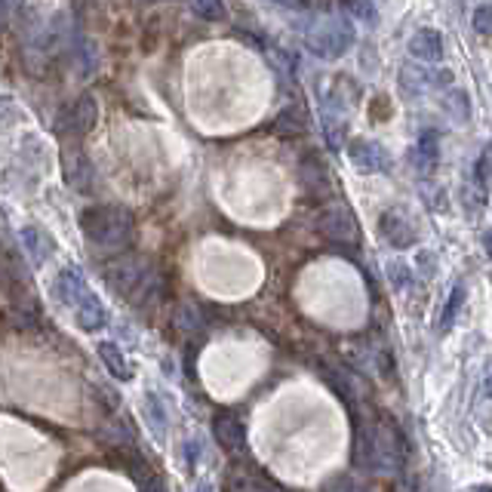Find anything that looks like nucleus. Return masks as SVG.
<instances>
[{"label": "nucleus", "instance_id": "f257e3e1", "mask_svg": "<svg viewBox=\"0 0 492 492\" xmlns=\"http://www.w3.org/2000/svg\"><path fill=\"white\" fill-rule=\"evenodd\" d=\"M308 44L323 59H335V55H342L344 49L354 44V28H351V22H344V19H323L308 34Z\"/></svg>", "mask_w": 492, "mask_h": 492}, {"label": "nucleus", "instance_id": "f03ea898", "mask_svg": "<svg viewBox=\"0 0 492 492\" xmlns=\"http://www.w3.org/2000/svg\"><path fill=\"white\" fill-rule=\"evenodd\" d=\"M400 83H403L406 93L416 96L431 87H449V83H453V72H449V68H428L425 62H421V65H403Z\"/></svg>", "mask_w": 492, "mask_h": 492}, {"label": "nucleus", "instance_id": "7ed1b4c3", "mask_svg": "<svg viewBox=\"0 0 492 492\" xmlns=\"http://www.w3.org/2000/svg\"><path fill=\"white\" fill-rule=\"evenodd\" d=\"M348 157L351 164L357 166V173H388L391 157L378 142H367V139H357V142L348 145Z\"/></svg>", "mask_w": 492, "mask_h": 492}, {"label": "nucleus", "instance_id": "20e7f679", "mask_svg": "<svg viewBox=\"0 0 492 492\" xmlns=\"http://www.w3.org/2000/svg\"><path fill=\"white\" fill-rule=\"evenodd\" d=\"M213 434L216 440L222 443L228 453H241L246 446V428H243V419L231 410H219L213 419Z\"/></svg>", "mask_w": 492, "mask_h": 492}, {"label": "nucleus", "instance_id": "39448f33", "mask_svg": "<svg viewBox=\"0 0 492 492\" xmlns=\"http://www.w3.org/2000/svg\"><path fill=\"white\" fill-rule=\"evenodd\" d=\"M382 234L388 237V243L397 246V250H406V246L416 243V228H412V222L406 219L403 213H397V209H388V213L382 216Z\"/></svg>", "mask_w": 492, "mask_h": 492}, {"label": "nucleus", "instance_id": "423d86ee", "mask_svg": "<svg viewBox=\"0 0 492 492\" xmlns=\"http://www.w3.org/2000/svg\"><path fill=\"white\" fill-rule=\"evenodd\" d=\"M410 53L416 55L419 62L431 65V62L443 59V34L434 31V28H419L410 38Z\"/></svg>", "mask_w": 492, "mask_h": 492}, {"label": "nucleus", "instance_id": "0eeeda50", "mask_svg": "<svg viewBox=\"0 0 492 492\" xmlns=\"http://www.w3.org/2000/svg\"><path fill=\"white\" fill-rule=\"evenodd\" d=\"M142 419L148 421L154 437L157 440L166 437V431H170V416H166L164 400H160L154 391H145V397H142Z\"/></svg>", "mask_w": 492, "mask_h": 492}, {"label": "nucleus", "instance_id": "6e6552de", "mask_svg": "<svg viewBox=\"0 0 492 492\" xmlns=\"http://www.w3.org/2000/svg\"><path fill=\"white\" fill-rule=\"evenodd\" d=\"M320 228H323V234L333 237V241H354L357 237V222L348 209H333V213H327L320 219Z\"/></svg>", "mask_w": 492, "mask_h": 492}, {"label": "nucleus", "instance_id": "1a4fd4ad", "mask_svg": "<svg viewBox=\"0 0 492 492\" xmlns=\"http://www.w3.org/2000/svg\"><path fill=\"white\" fill-rule=\"evenodd\" d=\"M437 157H440L437 132H425V136L419 139L416 151H412V164H416V170L421 175H428V173H434V166H437Z\"/></svg>", "mask_w": 492, "mask_h": 492}, {"label": "nucleus", "instance_id": "9d476101", "mask_svg": "<svg viewBox=\"0 0 492 492\" xmlns=\"http://www.w3.org/2000/svg\"><path fill=\"white\" fill-rule=\"evenodd\" d=\"M98 357H102V363L111 369V376H117L121 382H130V378H132L130 363H126L123 351L117 348L115 342H98Z\"/></svg>", "mask_w": 492, "mask_h": 492}, {"label": "nucleus", "instance_id": "9b49d317", "mask_svg": "<svg viewBox=\"0 0 492 492\" xmlns=\"http://www.w3.org/2000/svg\"><path fill=\"white\" fill-rule=\"evenodd\" d=\"M74 305H77V320H81L83 329H98V327H105V308H102V301H98L96 295H87V293H83L81 299L74 301Z\"/></svg>", "mask_w": 492, "mask_h": 492}, {"label": "nucleus", "instance_id": "f8f14e48", "mask_svg": "<svg viewBox=\"0 0 492 492\" xmlns=\"http://www.w3.org/2000/svg\"><path fill=\"white\" fill-rule=\"evenodd\" d=\"M443 111H446L449 117H453L455 123H468V117H471V102H468V96L462 93V89H446V96H443Z\"/></svg>", "mask_w": 492, "mask_h": 492}, {"label": "nucleus", "instance_id": "ddd939ff", "mask_svg": "<svg viewBox=\"0 0 492 492\" xmlns=\"http://www.w3.org/2000/svg\"><path fill=\"white\" fill-rule=\"evenodd\" d=\"M462 305H465V286L455 284L453 293H449V299H446V305H443V314H440V329H443V333H446V329H453V323H455V318H459V311H462Z\"/></svg>", "mask_w": 492, "mask_h": 492}, {"label": "nucleus", "instance_id": "4468645a", "mask_svg": "<svg viewBox=\"0 0 492 492\" xmlns=\"http://www.w3.org/2000/svg\"><path fill=\"white\" fill-rule=\"evenodd\" d=\"M231 492H284V489L274 487L268 480H259V477H243V480H234Z\"/></svg>", "mask_w": 492, "mask_h": 492}, {"label": "nucleus", "instance_id": "2eb2a0df", "mask_svg": "<svg viewBox=\"0 0 492 492\" xmlns=\"http://www.w3.org/2000/svg\"><path fill=\"white\" fill-rule=\"evenodd\" d=\"M200 455H203V440L200 437L185 440V449H182V462H185L188 471H197V465H200Z\"/></svg>", "mask_w": 492, "mask_h": 492}, {"label": "nucleus", "instance_id": "dca6fc26", "mask_svg": "<svg viewBox=\"0 0 492 492\" xmlns=\"http://www.w3.org/2000/svg\"><path fill=\"white\" fill-rule=\"evenodd\" d=\"M474 28L480 34H487V38H492V4H483L474 10Z\"/></svg>", "mask_w": 492, "mask_h": 492}, {"label": "nucleus", "instance_id": "f3484780", "mask_svg": "<svg viewBox=\"0 0 492 492\" xmlns=\"http://www.w3.org/2000/svg\"><path fill=\"white\" fill-rule=\"evenodd\" d=\"M388 280L394 286H397V290H406V286H410V268H406L403 262H391L388 265Z\"/></svg>", "mask_w": 492, "mask_h": 492}, {"label": "nucleus", "instance_id": "a211bd4d", "mask_svg": "<svg viewBox=\"0 0 492 492\" xmlns=\"http://www.w3.org/2000/svg\"><path fill=\"white\" fill-rule=\"evenodd\" d=\"M489 157H492V154L487 151L480 160H477V170H474L477 185H480V194H487V188H489Z\"/></svg>", "mask_w": 492, "mask_h": 492}, {"label": "nucleus", "instance_id": "6ab92c4d", "mask_svg": "<svg viewBox=\"0 0 492 492\" xmlns=\"http://www.w3.org/2000/svg\"><path fill=\"white\" fill-rule=\"evenodd\" d=\"M139 492H170V489H166V483L160 480V477L145 474V477H139Z\"/></svg>", "mask_w": 492, "mask_h": 492}, {"label": "nucleus", "instance_id": "aec40b11", "mask_svg": "<svg viewBox=\"0 0 492 492\" xmlns=\"http://www.w3.org/2000/svg\"><path fill=\"white\" fill-rule=\"evenodd\" d=\"M354 13L363 19V22H369V25H376V19H378V13H376V6L369 4V0H357V6H354Z\"/></svg>", "mask_w": 492, "mask_h": 492}, {"label": "nucleus", "instance_id": "412c9836", "mask_svg": "<svg viewBox=\"0 0 492 492\" xmlns=\"http://www.w3.org/2000/svg\"><path fill=\"white\" fill-rule=\"evenodd\" d=\"M483 397H492V363L487 369V378H483Z\"/></svg>", "mask_w": 492, "mask_h": 492}, {"label": "nucleus", "instance_id": "4be33fe9", "mask_svg": "<svg viewBox=\"0 0 492 492\" xmlns=\"http://www.w3.org/2000/svg\"><path fill=\"white\" fill-rule=\"evenodd\" d=\"M483 246H487V252L492 256V231H487V234H483Z\"/></svg>", "mask_w": 492, "mask_h": 492}, {"label": "nucleus", "instance_id": "5701e85b", "mask_svg": "<svg viewBox=\"0 0 492 492\" xmlns=\"http://www.w3.org/2000/svg\"><path fill=\"white\" fill-rule=\"evenodd\" d=\"M191 492H216L213 487H209V483H200V487H194Z\"/></svg>", "mask_w": 492, "mask_h": 492}, {"label": "nucleus", "instance_id": "b1692460", "mask_svg": "<svg viewBox=\"0 0 492 492\" xmlns=\"http://www.w3.org/2000/svg\"><path fill=\"white\" fill-rule=\"evenodd\" d=\"M344 492H369V489H363V487H354V483H348V489Z\"/></svg>", "mask_w": 492, "mask_h": 492}, {"label": "nucleus", "instance_id": "393cba45", "mask_svg": "<svg viewBox=\"0 0 492 492\" xmlns=\"http://www.w3.org/2000/svg\"><path fill=\"white\" fill-rule=\"evenodd\" d=\"M471 492H492V487H477V489H471Z\"/></svg>", "mask_w": 492, "mask_h": 492}]
</instances>
